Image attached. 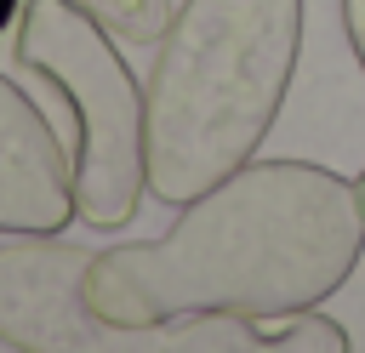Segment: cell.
<instances>
[{
	"instance_id": "8992f818",
	"label": "cell",
	"mask_w": 365,
	"mask_h": 353,
	"mask_svg": "<svg viewBox=\"0 0 365 353\" xmlns=\"http://www.w3.org/2000/svg\"><path fill=\"white\" fill-rule=\"evenodd\" d=\"M160 353H348V330L302 313H188L165 325Z\"/></svg>"
},
{
	"instance_id": "3957f363",
	"label": "cell",
	"mask_w": 365,
	"mask_h": 353,
	"mask_svg": "<svg viewBox=\"0 0 365 353\" xmlns=\"http://www.w3.org/2000/svg\"><path fill=\"white\" fill-rule=\"evenodd\" d=\"M17 63L40 74L68 108V182L74 216L91 228H125L148 194L143 171V91L86 11L68 0H29L17 23Z\"/></svg>"
},
{
	"instance_id": "277c9868",
	"label": "cell",
	"mask_w": 365,
	"mask_h": 353,
	"mask_svg": "<svg viewBox=\"0 0 365 353\" xmlns=\"http://www.w3.org/2000/svg\"><path fill=\"white\" fill-rule=\"evenodd\" d=\"M86 245L11 233L0 245V347L11 353H160L165 325H114L91 307Z\"/></svg>"
},
{
	"instance_id": "52a82bcc",
	"label": "cell",
	"mask_w": 365,
	"mask_h": 353,
	"mask_svg": "<svg viewBox=\"0 0 365 353\" xmlns=\"http://www.w3.org/2000/svg\"><path fill=\"white\" fill-rule=\"evenodd\" d=\"M74 11H86L108 40L120 46H160L165 23H171V0H68Z\"/></svg>"
},
{
	"instance_id": "5b68a950",
	"label": "cell",
	"mask_w": 365,
	"mask_h": 353,
	"mask_svg": "<svg viewBox=\"0 0 365 353\" xmlns=\"http://www.w3.org/2000/svg\"><path fill=\"white\" fill-rule=\"evenodd\" d=\"M68 222V148L51 131V114L0 74V233H57Z\"/></svg>"
},
{
	"instance_id": "30bf717a",
	"label": "cell",
	"mask_w": 365,
	"mask_h": 353,
	"mask_svg": "<svg viewBox=\"0 0 365 353\" xmlns=\"http://www.w3.org/2000/svg\"><path fill=\"white\" fill-rule=\"evenodd\" d=\"M354 188H359V211H365V176H359V182H354Z\"/></svg>"
},
{
	"instance_id": "9c48e42d",
	"label": "cell",
	"mask_w": 365,
	"mask_h": 353,
	"mask_svg": "<svg viewBox=\"0 0 365 353\" xmlns=\"http://www.w3.org/2000/svg\"><path fill=\"white\" fill-rule=\"evenodd\" d=\"M11 17H17V0H0V28H6Z\"/></svg>"
},
{
	"instance_id": "6da1fadb",
	"label": "cell",
	"mask_w": 365,
	"mask_h": 353,
	"mask_svg": "<svg viewBox=\"0 0 365 353\" xmlns=\"http://www.w3.org/2000/svg\"><path fill=\"white\" fill-rule=\"evenodd\" d=\"M365 251L359 188L308 159H245L177 205L148 245L91 256L86 296L114 325L188 313H302L348 285Z\"/></svg>"
},
{
	"instance_id": "ba28073f",
	"label": "cell",
	"mask_w": 365,
	"mask_h": 353,
	"mask_svg": "<svg viewBox=\"0 0 365 353\" xmlns=\"http://www.w3.org/2000/svg\"><path fill=\"white\" fill-rule=\"evenodd\" d=\"M342 28H348V46L365 68V0H342Z\"/></svg>"
},
{
	"instance_id": "7a4b0ae2",
	"label": "cell",
	"mask_w": 365,
	"mask_h": 353,
	"mask_svg": "<svg viewBox=\"0 0 365 353\" xmlns=\"http://www.w3.org/2000/svg\"><path fill=\"white\" fill-rule=\"evenodd\" d=\"M302 51V0H182L143 80V171L188 205L257 159Z\"/></svg>"
}]
</instances>
